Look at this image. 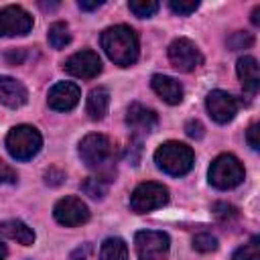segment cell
Instances as JSON below:
<instances>
[{
	"label": "cell",
	"instance_id": "cell-1",
	"mask_svg": "<svg viewBox=\"0 0 260 260\" xmlns=\"http://www.w3.org/2000/svg\"><path fill=\"white\" fill-rule=\"evenodd\" d=\"M102 49L120 67H130L138 59V37L126 24L110 26L102 32Z\"/></svg>",
	"mask_w": 260,
	"mask_h": 260
},
{
	"label": "cell",
	"instance_id": "cell-2",
	"mask_svg": "<svg viewBox=\"0 0 260 260\" xmlns=\"http://www.w3.org/2000/svg\"><path fill=\"white\" fill-rule=\"evenodd\" d=\"M193 160H195V154H193L191 146H187L183 142H175V140L160 144L154 152L156 167L173 177L187 175L193 169Z\"/></svg>",
	"mask_w": 260,
	"mask_h": 260
},
{
	"label": "cell",
	"instance_id": "cell-3",
	"mask_svg": "<svg viewBox=\"0 0 260 260\" xmlns=\"http://www.w3.org/2000/svg\"><path fill=\"white\" fill-rule=\"evenodd\" d=\"M41 146H43V138L39 130L28 124L14 126L6 136V148L10 156L16 160H30L32 156L39 154Z\"/></svg>",
	"mask_w": 260,
	"mask_h": 260
},
{
	"label": "cell",
	"instance_id": "cell-4",
	"mask_svg": "<svg viewBox=\"0 0 260 260\" xmlns=\"http://www.w3.org/2000/svg\"><path fill=\"white\" fill-rule=\"evenodd\" d=\"M244 181V165L234 154H219L209 167V183L215 189H234Z\"/></svg>",
	"mask_w": 260,
	"mask_h": 260
},
{
	"label": "cell",
	"instance_id": "cell-5",
	"mask_svg": "<svg viewBox=\"0 0 260 260\" xmlns=\"http://www.w3.org/2000/svg\"><path fill=\"white\" fill-rule=\"evenodd\" d=\"M167 201H169V189L160 183L146 181V183H140L132 191L130 209L134 213H146V211H152V209L167 205Z\"/></svg>",
	"mask_w": 260,
	"mask_h": 260
},
{
	"label": "cell",
	"instance_id": "cell-6",
	"mask_svg": "<svg viewBox=\"0 0 260 260\" xmlns=\"http://www.w3.org/2000/svg\"><path fill=\"white\" fill-rule=\"evenodd\" d=\"M79 156L91 169L104 167L114 156V142L106 134H87L79 142Z\"/></svg>",
	"mask_w": 260,
	"mask_h": 260
},
{
	"label": "cell",
	"instance_id": "cell-7",
	"mask_svg": "<svg viewBox=\"0 0 260 260\" xmlns=\"http://www.w3.org/2000/svg\"><path fill=\"white\" fill-rule=\"evenodd\" d=\"M134 248L140 260H162L169 254L171 240L165 232L144 230L134 236Z\"/></svg>",
	"mask_w": 260,
	"mask_h": 260
},
{
	"label": "cell",
	"instance_id": "cell-8",
	"mask_svg": "<svg viewBox=\"0 0 260 260\" xmlns=\"http://www.w3.org/2000/svg\"><path fill=\"white\" fill-rule=\"evenodd\" d=\"M169 61L173 63L175 69L183 71V73H189L193 69H197L203 61L197 45L189 39H175L171 45H169Z\"/></svg>",
	"mask_w": 260,
	"mask_h": 260
},
{
	"label": "cell",
	"instance_id": "cell-9",
	"mask_svg": "<svg viewBox=\"0 0 260 260\" xmlns=\"http://www.w3.org/2000/svg\"><path fill=\"white\" fill-rule=\"evenodd\" d=\"M53 215L61 225L75 228V225H81V223H85L89 219V209L79 197L69 195V197H63V199H59L55 203Z\"/></svg>",
	"mask_w": 260,
	"mask_h": 260
},
{
	"label": "cell",
	"instance_id": "cell-10",
	"mask_svg": "<svg viewBox=\"0 0 260 260\" xmlns=\"http://www.w3.org/2000/svg\"><path fill=\"white\" fill-rule=\"evenodd\" d=\"M32 28V16L22 6H4L0 10V37L26 35Z\"/></svg>",
	"mask_w": 260,
	"mask_h": 260
},
{
	"label": "cell",
	"instance_id": "cell-11",
	"mask_svg": "<svg viewBox=\"0 0 260 260\" xmlns=\"http://www.w3.org/2000/svg\"><path fill=\"white\" fill-rule=\"evenodd\" d=\"M205 106H207L209 116L219 124H225V122L234 120V116L238 114V100L232 93L223 91V89L209 91L207 100H205Z\"/></svg>",
	"mask_w": 260,
	"mask_h": 260
},
{
	"label": "cell",
	"instance_id": "cell-12",
	"mask_svg": "<svg viewBox=\"0 0 260 260\" xmlns=\"http://www.w3.org/2000/svg\"><path fill=\"white\" fill-rule=\"evenodd\" d=\"M65 71L71 73L73 77H79V79H91L102 71V61H100L98 53L83 49V51L73 53L65 61Z\"/></svg>",
	"mask_w": 260,
	"mask_h": 260
},
{
	"label": "cell",
	"instance_id": "cell-13",
	"mask_svg": "<svg viewBox=\"0 0 260 260\" xmlns=\"http://www.w3.org/2000/svg\"><path fill=\"white\" fill-rule=\"evenodd\" d=\"M126 124L134 138H142L156 128L158 116L154 110H150L142 104H130V108L126 112Z\"/></svg>",
	"mask_w": 260,
	"mask_h": 260
},
{
	"label": "cell",
	"instance_id": "cell-14",
	"mask_svg": "<svg viewBox=\"0 0 260 260\" xmlns=\"http://www.w3.org/2000/svg\"><path fill=\"white\" fill-rule=\"evenodd\" d=\"M79 98H81V91L73 81H59L49 89L47 104L57 112H69L77 106Z\"/></svg>",
	"mask_w": 260,
	"mask_h": 260
},
{
	"label": "cell",
	"instance_id": "cell-15",
	"mask_svg": "<svg viewBox=\"0 0 260 260\" xmlns=\"http://www.w3.org/2000/svg\"><path fill=\"white\" fill-rule=\"evenodd\" d=\"M28 100V93H26V87L16 81L14 77H8V75H0V102L8 108H20L24 106Z\"/></svg>",
	"mask_w": 260,
	"mask_h": 260
},
{
	"label": "cell",
	"instance_id": "cell-16",
	"mask_svg": "<svg viewBox=\"0 0 260 260\" xmlns=\"http://www.w3.org/2000/svg\"><path fill=\"white\" fill-rule=\"evenodd\" d=\"M150 85L156 91V95L160 100H165L167 104H171V106H175V104H179L183 100V85L177 79L169 77V75H160V73L152 75Z\"/></svg>",
	"mask_w": 260,
	"mask_h": 260
},
{
	"label": "cell",
	"instance_id": "cell-17",
	"mask_svg": "<svg viewBox=\"0 0 260 260\" xmlns=\"http://www.w3.org/2000/svg\"><path fill=\"white\" fill-rule=\"evenodd\" d=\"M238 77L244 85V89L248 93H256L258 87H260V71H258V61L250 55H244L238 59Z\"/></svg>",
	"mask_w": 260,
	"mask_h": 260
},
{
	"label": "cell",
	"instance_id": "cell-18",
	"mask_svg": "<svg viewBox=\"0 0 260 260\" xmlns=\"http://www.w3.org/2000/svg\"><path fill=\"white\" fill-rule=\"evenodd\" d=\"M0 236L2 238H8V240H16L22 246H30L35 242V232L26 223H22L18 219H6V221H2L0 223Z\"/></svg>",
	"mask_w": 260,
	"mask_h": 260
},
{
	"label": "cell",
	"instance_id": "cell-19",
	"mask_svg": "<svg viewBox=\"0 0 260 260\" xmlns=\"http://www.w3.org/2000/svg\"><path fill=\"white\" fill-rule=\"evenodd\" d=\"M110 106V91L106 87H93L87 95V104H85V112L91 120H102L108 112Z\"/></svg>",
	"mask_w": 260,
	"mask_h": 260
},
{
	"label": "cell",
	"instance_id": "cell-20",
	"mask_svg": "<svg viewBox=\"0 0 260 260\" xmlns=\"http://www.w3.org/2000/svg\"><path fill=\"white\" fill-rule=\"evenodd\" d=\"M98 260H128V246L120 238H108L104 240L100 248Z\"/></svg>",
	"mask_w": 260,
	"mask_h": 260
},
{
	"label": "cell",
	"instance_id": "cell-21",
	"mask_svg": "<svg viewBox=\"0 0 260 260\" xmlns=\"http://www.w3.org/2000/svg\"><path fill=\"white\" fill-rule=\"evenodd\" d=\"M49 43L53 49H65L71 43V32L65 22H53L49 26Z\"/></svg>",
	"mask_w": 260,
	"mask_h": 260
},
{
	"label": "cell",
	"instance_id": "cell-22",
	"mask_svg": "<svg viewBox=\"0 0 260 260\" xmlns=\"http://www.w3.org/2000/svg\"><path fill=\"white\" fill-rule=\"evenodd\" d=\"M108 185H110V179H106V177H87L83 181L81 189L91 199H102L106 195V191H108Z\"/></svg>",
	"mask_w": 260,
	"mask_h": 260
},
{
	"label": "cell",
	"instance_id": "cell-23",
	"mask_svg": "<svg viewBox=\"0 0 260 260\" xmlns=\"http://www.w3.org/2000/svg\"><path fill=\"white\" fill-rule=\"evenodd\" d=\"M260 244H258V238H252L248 244H244V246H240L236 252H234V256H232V260H260Z\"/></svg>",
	"mask_w": 260,
	"mask_h": 260
},
{
	"label": "cell",
	"instance_id": "cell-24",
	"mask_svg": "<svg viewBox=\"0 0 260 260\" xmlns=\"http://www.w3.org/2000/svg\"><path fill=\"white\" fill-rule=\"evenodd\" d=\"M128 8H130L136 16L148 18V16H152V14L158 10V2H154V0H130V2H128Z\"/></svg>",
	"mask_w": 260,
	"mask_h": 260
},
{
	"label": "cell",
	"instance_id": "cell-25",
	"mask_svg": "<svg viewBox=\"0 0 260 260\" xmlns=\"http://www.w3.org/2000/svg\"><path fill=\"white\" fill-rule=\"evenodd\" d=\"M169 8H171L175 14L189 16L191 12H195V10L199 8V2H197V0H171V2H169Z\"/></svg>",
	"mask_w": 260,
	"mask_h": 260
},
{
	"label": "cell",
	"instance_id": "cell-26",
	"mask_svg": "<svg viewBox=\"0 0 260 260\" xmlns=\"http://www.w3.org/2000/svg\"><path fill=\"white\" fill-rule=\"evenodd\" d=\"M254 43V37L250 35V32H246V30H238V32H234L232 37H228V47L232 49V51H236V49H246V47H250Z\"/></svg>",
	"mask_w": 260,
	"mask_h": 260
},
{
	"label": "cell",
	"instance_id": "cell-27",
	"mask_svg": "<svg viewBox=\"0 0 260 260\" xmlns=\"http://www.w3.org/2000/svg\"><path fill=\"white\" fill-rule=\"evenodd\" d=\"M193 248L197 252H213L217 248V240L211 234H197L193 238Z\"/></svg>",
	"mask_w": 260,
	"mask_h": 260
},
{
	"label": "cell",
	"instance_id": "cell-28",
	"mask_svg": "<svg viewBox=\"0 0 260 260\" xmlns=\"http://www.w3.org/2000/svg\"><path fill=\"white\" fill-rule=\"evenodd\" d=\"M14 181H16V171L0 158V185H10Z\"/></svg>",
	"mask_w": 260,
	"mask_h": 260
},
{
	"label": "cell",
	"instance_id": "cell-29",
	"mask_svg": "<svg viewBox=\"0 0 260 260\" xmlns=\"http://www.w3.org/2000/svg\"><path fill=\"white\" fill-rule=\"evenodd\" d=\"M63 179H65V173H63L61 169H57V167H51V169L45 173V183H47V185H51V187L61 185V183H63Z\"/></svg>",
	"mask_w": 260,
	"mask_h": 260
},
{
	"label": "cell",
	"instance_id": "cell-30",
	"mask_svg": "<svg viewBox=\"0 0 260 260\" xmlns=\"http://www.w3.org/2000/svg\"><path fill=\"white\" fill-rule=\"evenodd\" d=\"M258 132H260V126L254 122L250 128H248V132H246V140H248V146L252 148V150H258L260 148V140H258Z\"/></svg>",
	"mask_w": 260,
	"mask_h": 260
},
{
	"label": "cell",
	"instance_id": "cell-31",
	"mask_svg": "<svg viewBox=\"0 0 260 260\" xmlns=\"http://www.w3.org/2000/svg\"><path fill=\"white\" fill-rule=\"evenodd\" d=\"M185 132H187V136H191V138H201V136H203V124H201L199 120H189V122L185 124Z\"/></svg>",
	"mask_w": 260,
	"mask_h": 260
},
{
	"label": "cell",
	"instance_id": "cell-32",
	"mask_svg": "<svg viewBox=\"0 0 260 260\" xmlns=\"http://www.w3.org/2000/svg\"><path fill=\"white\" fill-rule=\"evenodd\" d=\"M213 211H215V215L221 217V219H230V217H234V215L238 213L236 207H232V205H228V203H215Z\"/></svg>",
	"mask_w": 260,
	"mask_h": 260
},
{
	"label": "cell",
	"instance_id": "cell-33",
	"mask_svg": "<svg viewBox=\"0 0 260 260\" xmlns=\"http://www.w3.org/2000/svg\"><path fill=\"white\" fill-rule=\"evenodd\" d=\"M89 252H91V246L89 244H83V246H79L77 250L71 252V260H85L89 256Z\"/></svg>",
	"mask_w": 260,
	"mask_h": 260
},
{
	"label": "cell",
	"instance_id": "cell-34",
	"mask_svg": "<svg viewBox=\"0 0 260 260\" xmlns=\"http://www.w3.org/2000/svg\"><path fill=\"white\" fill-rule=\"evenodd\" d=\"M104 2L102 0H93V2H85V0H79V8L81 10H95V8H100Z\"/></svg>",
	"mask_w": 260,
	"mask_h": 260
},
{
	"label": "cell",
	"instance_id": "cell-35",
	"mask_svg": "<svg viewBox=\"0 0 260 260\" xmlns=\"http://www.w3.org/2000/svg\"><path fill=\"white\" fill-rule=\"evenodd\" d=\"M22 57H24V51H22V49L12 51V53H6V59H8L10 63H18V61H22Z\"/></svg>",
	"mask_w": 260,
	"mask_h": 260
},
{
	"label": "cell",
	"instance_id": "cell-36",
	"mask_svg": "<svg viewBox=\"0 0 260 260\" xmlns=\"http://www.w3.org/2000/svg\"><path fill=\"white\" fill-rule=\"evenodd\" d=\"M258 14H260V6H256V8H254V12H252V22H254V24H260Z\"/></svg>",
	"mask_w": 260,
	"mask_h": 260
},
{
	"label": "cell",
	"instance_id": "cell-37",
	"mask_svg": "<svg viewBox=\"0 0 260 260\" xmlns=\"http://www.w3.org/2000/svg\"><path fill=\"white\" fill-rule=\"evenodd\" d=\"M57 6H59V2H49V4H47V2H41V8H45V10H47V8L51 10V8H57Z\"/></svg>",
	"mask_w": 260,
	"mask_h": 260
},
{
	"label": "cell",
	"instance_id": "cell-38",
	"mask_svg": "<svg viewBox=\"0 0 260 260\" xmlns=\"http://www.w3.org/2000/svg\"><path fill=\"white\" fill-rule=\"evenodd\" d=\"M6 254H8V250H6V246L0 242V260H4V258H6Z\"/></svg>",
	"mask_w": 260,
	"mask_h": 260
}]
</instances>
